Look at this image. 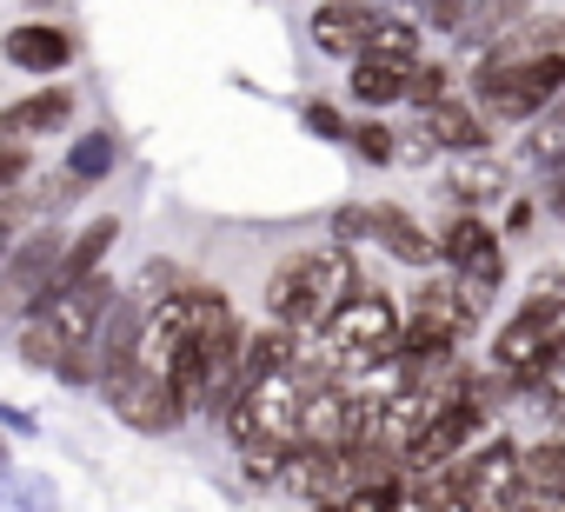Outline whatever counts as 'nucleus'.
<instances>
[{
  "label": "nucleus",
  "instance_id": "obj_7",
  "mask_svg": "<svg viewBox=\"0 0 565 512\" xmlns=\"http://www.w3.org/2000/svg\"><path fill=\"white\" fill-rule=\"evenodd\" d=\"M386 21H393L386 8H347V0H340V8H313V47L360 67L373 54V41H380Z\"/></svg>",
  "mask_w": 565,
  "mask_h": 512
},
{
  "label": "nucleus",
  "instance_id": "obj_19",
  "mask_svg": "<svg viewBox=\"0 0 565 512\" xmlns=\"http://www.w3.org/2000/svg\"><path fill=\"white\" fill-rule=\"evenodd\" d=\"M525 160L545 167V173H565V100H558L545 120H532V134H525Z\"/></svg>",
  "mask_w": 565,
  "mask_h": 512
},
{
  "label": "nucleus",
  "instance_id": "obj_3",
  "mask_svg": "<svg viewBox=\"0 0 565 512\" xmlns=\"http://www.w3.org/2000/svg\"><path fill=\"white\" fill-rule=\"evenodd\" d=\"M67 246H74V233L54 220V226H34L21 246H8V267H0V287H8V307L28 320L34 313V300L54 287V274H61V260H67Z\"/></svg>",
  "mask_w": 565,
  "mask_h": 512
},
{
  "label": "nucleus",
  "instance_id": "obj_13",
  "mask_svg": "<svg viewBox=\"0 0 565 512\" xmlns=\"http://www.w3.org/2000/svg\"><path fill=\"white\" fill-rule=\"evenodd\" d=\"M505 239L479 220V213H452L446 220V233H439V260H446V274H466V267H479L486 253H499Z\"/></svg>",
  "mask_w": 565,
  "mask_h": 512
},
{
  "label": "nucleus",
  "instance_id": "obj_10",
  "mask_svg": "<svg viewBox=\"0 0 565 512\" xmlns=\"http://www.w3.org/2000/svg\"><path fill=\"white\" fill-rule=\"evenodd\" d=\"M74 120V87H34L21 100L0 107V140H34V134H61Z\"/></svg>",
  "mask_w": 565,
  "mask_h": 512
},
{
  "label": "nucleus",
  "instance_id": "obj_21",
  "mask_svg": "<svg viewBox=\"0 0 565 512\" xmlns=\"http://www.w3.org/2000/svg\"><path fill=\"white\" fill-rule=\"evenodd\" d=\"M353 153L360 160H373V167H386V160H399V134L386 127V120H353Z\"/></svg>",
  "mask_w": 565,
  "mask_h": 512
},
{
  "label": "nucleus",
  "instance_id": "obj_16",
  "mask_svg": "<svg viewBox=\"0 0 565 512\" xmlns=\"http://www.w3.org/2000/svg\"><path fill=\"white\" fill-rule=\"evenodd\" d=\"M114 167H120V140H114L107 127L81 134V140L67 147V160H61V173H67V180H81V186H100Z\"/></svg>",
  "mask_w": 565,
  "mask_h": 512
},
{
  "label": "nucleus",
  "instance_id": "obj_4",
  "mask_svg": "<svg viewBox=\"0 0 565 512\" xmlns=\"http://www.w3.org/2000/svg\"><path fill=\"white\" fill-rule=\"evenodd\" d=\"M100 393H107L114 419H120V426H134V433H147V439H167V433H180V419H186V406H180L173 380H160V373H147V366H134V373L107 380Z\"/></svg>",
  "mask_w": 565,
  "mask_h": 512
},
{
  "label": "nucleus",
  "instance_id": "obj_9",
  "mask_svg": "<svg viewBox=\"0 0 565 512\" xmlns=\"http://www.w3.org/2000/svg\"><path fill=\"white\" fill-rule=\"evenodd\" d=\"M0 54H8L14 74L54 81V74L74 61V34H67V28H47V21H28V28H14L8 41H0Z\"/></svg>",
  "mask_w": 565,
  "mask_h": 512
},
{
  "label": "nucleus",
  "instance_id": "obj_6",
  "mask_svg": "<svg viewBox=\"0 0 565 512\" xmlns=\"http://www.w3.org/2000/svg\"><path fill=\"white\" fill-rule=\"evenodd\" d=\"M114 239H120V213H100V220H87V226L74 233V246H67V260H61L54 287L34 300V313H41V307H54V300H67L74 287L100 280V274H107V253H114ZM34 313H28V320H34Z\"/></svg>",
  "mask_w": 565,
  "mask_h": 512
},
{
  "label": "nucleus",
  "instance_id": "obj_12",
  "mask_svg": "<svg viewBox=\"0 0 565 512\" xmlns=\"http://www.w3.org/2000/svg\"><path fill=\"white\" fill-rule=\"evenodd\" d=\"M419 67H426V61H419ZM419 67L366 54V61L353 67V81H347V94H353L366 114H380V107H393V100H413V74H419Z\"/></svg>",
  "mask_w": 565,
  "mask_h": 512
},
{
  "label": "nucleus",
  "instance_id": "obj_17",
  "mask_svg": "<svg viewBox=\"0 0 565 512\" xmlns=\"http://www.w3.org/2000/svg\"><path fill=\"white\" fill-rule=\"evenodd\" d=\"M525 486H532V499L565 505V433H552L525 452Z\"/></svg>",
  "mask_w": 565,
  "mask_h": 512
},
{
  "label": "nucleus",
  "instance_id": "obj_24",
  "mask_svg": "<svg viewBox=\"0 0 565 512\" xmlns=\"http://www.w3.org/2000/svg\"><path fill=\"white\" fill-rule=\"evenodd\" d=\"M360 239H373V206H340L333 213V246H360Z\"/></svg>",
  "mask_w": 565,
  "mask_h": 512
},
{
  "label": "nucleus",
  "instance_id": "obj_27",
  "mask_svg": "<svg viewBox=\"0 0 565 512\" xmlns=\"http://www.w3.org/2000/svg\"><path fill=\"white\" fill-rule=\"evenodd\" d=\"M545 213L565 220V173H552V186H545Z\"/></svg>",
  "mask_w": 565,
  "mask_h": 512
},
{
  "label": "nucleus",
  "instance_id": "obj_11",
  "mask_svg": "<svg viewBox=\"0 0 565 512\" xmlns=\"http://www.w3.org/2000/svg\"><path fill=\"white\" fill-rule=\"evenodd\" d=\"M373 246H386L399 267H433L439 260V233H426L406 206H373Z\"/></svg>",
  "mask_w": 565,
  "mask_h": 512
},
{
  "label": "nucleus",
  "instance_id": "obj_25",
  "mask_svg": "<svg viewBox=\"0 0 565 512\" xmlns=\"http://www.w3.org/2000/svg\"><path fill=\"white\" fill-rule=\"evenodd\" d=\"M0 426H8V433H14V439H34V433H41V426H34V413H28V406H0Z\"/></svg>",
  "mask_w": 565,
  "mask_h": 512
},
{
  "label": "nucleus",
  "instance_id": "obj_18",
  "mask_svg": "<svg viewBox=\"0 0 565 512\" xmlns=\"http://www.w3.org/2000/svg\"><path fill=\"white\" fill-rule=\"evenodd\" d=\"M21 360H28L34 373H61V366H67L61 327H54V320H21Z\"/></svg>",
  "mask_w": 565,
  "mask_h": 512
},
{
  "label": "nucleus",
  "instance_id": "obj_5",
  "mask_svg": "<svg viewBox=\"0 0 565 512\" xmlns=\"http://www.w3.org/2000/svg\"><path fill=\"white\" fill-rule=\"evenodd\" d=\"M486 419H492V399H486V380H479V393L472 399H459V406H446L433 426H426V439L406 452V472H439V466H452V459H466V452H479L472 439L486 433Z\"/></svg>",
  "mask_w": 565,
  "mask_h": 512
},
{
  "label": "nucleus",
  "instance_id": "obj_1",
  "mask_svg": "<svg viewBox=\"0 0 565 512\" xmlns=\"http://www.w3.org/2000/svg\"><path fill=\"white\" fill-rule=\"evenodd\" d=\"M366 294V280H360V260L347 246H300V253H287L273 274H266V287H259V307H266V320L273 327H287V333H327L353 300Z\"/></svg>",
  "mask_w": 565,
  "mask_h": 512
},
{
  "label": "nucleus",
  "instance_id": "obj_26",
  "mask_svg": "<svg viewBox=\"0 0 565 512\" xmlns=\"http://www.w3.org/2000/svg\"><path fill=\"white\" fill-rule=\"evenodd\" d=\"M532 220H539V206H532V200H512V213H505V239H519Z\"/></svg>",
  "mask_w": 565,
  "mask_h": 512
},
{
  "label": "nucleus",
  "instance_id": "obj_15",
  "mask_svg": "<svg viewBox=\"0 0 565 512\" xmlns=\"http://www.w3.org/2000/svg\"><path fill=\"white\" fill-rule=\"evenodd\" d=\"M0 499H8V512H61V486L54 472H34V466H0Z\"/></svg>",
  "mask_w": 565,
  "mask_h": 512
},
{
  "label": "nucleus",
  "instance_id": "obj_22",
  "mask_svg": "<svg viewBox=\"0 0 565 512\" xmlns=\"http://www.w3.org/2000/svg\"><path fill=\"white\" fill-rule=\"evenodd\" d=\"M300 120H307V134H313V140H353V120H347L333 100H307V107H300Z\"/></svg>",
  "mask_w": 565,
  "mask_h": 512
},
{
  "label": "nucleus",
  "instance_id": "obj_8",
  "mask_svg": "<svg viewBox=\"0 0 565 512\" xmlns=\"http://www.w3.org/2000/svg\"><path fill=\"white\" fill-rule=\"evenodd\" d=\"M413 140L446 147V153H466V160H486V147H492V120H486L472 100H452V107L419 114V134H413Z\"/></svg>",
  "mask_w": 565,
  "mask_h": 512
},
{
  "label": "nucleus",
  "instance_id": "obj_23",
  "mask_svg": "<svg viewBox=\"0 0 565 512\" xmlns=\"http://www.w3.org/2000/svg\"><path fill=\"white\" fill-rule=\"evenodd\" d=\"M347 512H406V479H386V486H366L347 499Z\"/></svg>",
  "mask_w": 565,
  "mask_h": 512
},
{
  "label": "nucleus",
  "instance_id": "obj_20",
  "mask_svg": "<svg viewBox=\"0 0 565 512\" xmlns=\"http://www.w3.org/2000/svg\"><path fill=\"white\" fill-rule=\"evenodd\" d=\"M459 94H452V67L446 61H426L419 74H413V107L419 114H433V107H452Z\"/></svg>",
  "mask_w": 565,
  "mask_h": 512
},
{
  "label": "nucleus",
  "instance_id": "obj_14",
  "mask_svg": "<svg viewBox=\"0 0 565 512\" xmlns=\"http://www.w3.org/2000/svg\"><path fill=\"white\" fill-rule=\"evenodd\" d=\"M505 167L499 160H459L452 173H446V193L459 200V213H479V206H492V200H505Z\"/></svg>",
  "mask_w": 565,
  "mask_h": 512
},
{
  "label": "nucleus",
  "instance_id": "obj_2",
  "mask_svg": "<svg viewBox=\"0 0 565 512\" xmlns=\"http://www.w3.org/2000/svg\"><path fill=\"white\" fill-rule=\"evenodd\" d=\"M472 87H479L472 107L486 120L532 127V120H545L565 100V54H545V61H499V54H486L479 74H472Z\"/></svg>",
  "mask_w": 565,
  "mask_h": 512
}]
</instances>
